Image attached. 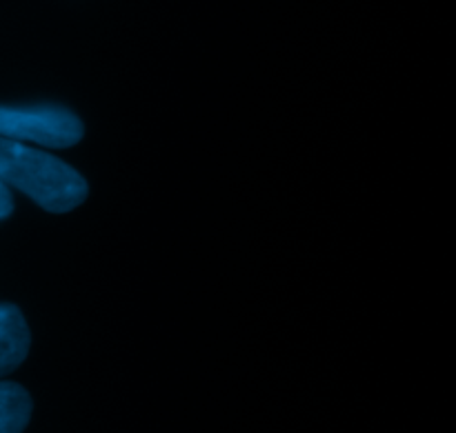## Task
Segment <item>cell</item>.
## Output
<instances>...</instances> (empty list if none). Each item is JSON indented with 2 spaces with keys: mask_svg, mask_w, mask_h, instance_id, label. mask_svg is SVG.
I'll use <instances>...</instances> for the list:
<instances>
[{
  "mask_svg": "<svg viewBox=\"0 0 456 433\" xmlns=\"http://www.w3.org/2000/svg\"><path fill=\"white\" fill-rule=\"evenodd\" d=\"M0 182L16 187L52 213L71 212L89 191L87 180L65 160L7 138H0Z\"/></svg>",
  "mask_w": 456,
  "mask_h": 433,
  "instance_id": "6da1fadb",
  "label": "cell"
},
{
  "mask_svg": "<svg viewBox=\"0 0 456 433\" xmlns=\"http://www.w3.org/2000/svg\"><path fill=\"white\" fill-rule=\"evenodd\" d=\"M80 118L61 107H0V138L47 149L74 147L83 138Z\"/></svg>",
  "mask_w": 456,
  "mask_h": 433,
  "instance_id": "7a4b0ae2",
  "label": "cell"
},
{
  "mask_svg": "<svg viewBox=\"0 0 456 433\" xmlns=\"http://www.w3.org/2000/svg\"><path fill=\"white\" fill-rule=\"evenodd\" d=\"M31 333L25 316L13 305L0 302V378L12 373L29 354Z\"/></svg>",
  "mask_w": 456,
  "mask_h": 433,
  "instance_id": "3957f363",
  "label": "cell"
},
{
  "mask_svg": "<svg viewBox=\"0 0 456 433\" xmlns=\"http://www.w3.org/2000/svg\"><path fill=\"white\" fill-rule=\"evenodd\" d=\"M29 418V394L16 382H0V433H22Z\"/></svg>",
  "mask_w": 456,
  "mask_h": 433,
  "instance_id": "277c9868",
  "label": "cell"
},
{
  "mask_svg": "<svg viewBox=\"0 0 456 433\" xmlns=\"http://www.w3.org/2000/svg\"><path fill=\"white\" fill-rule=\"evenodd\" d=\"M13 212V196L4 182H0V221Z\"/></svg>",
  "mask_w": 456,
  "mask_h": 433,
  "instance_id": "5b68a950",
  "label": "cell"
}]
</instances>
